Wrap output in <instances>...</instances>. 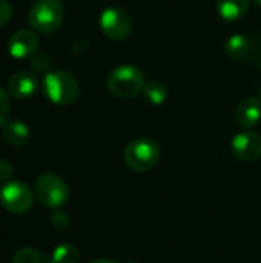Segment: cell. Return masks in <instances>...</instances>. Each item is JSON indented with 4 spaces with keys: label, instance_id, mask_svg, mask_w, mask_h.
<instances>
[{
    "label": "cell",
    "instance_id": "obj_1",
    "mask_svg": "<svg viewBox=\"0 0 261 263\" xmlns=\"http://www.w3.org/2000/svg\"><path fill=\"white\" fill-rule=\"evenodd\" d=\"M108 89L120 99H131L143 91L146 80L140 68L134 65H118L114 68L106 80Z\"/></svg>",
    "mask_w": 261,
    "mask_h": 263
},
{
    "label": "cell",
    "instance_id": "obj_2",
    "mask_svg": "<svg viewBox=\"0 0 261 263\" xmlns=\"http://www.w3.org/2000/svg\"><path fill=\"white\" fill-rule=\"evenodd\" d=\"M43 92L49 102L65 106L71 105L78 96V82L68 71H49L43 79Z\"/></svg>",
    "mask_w": 261,
    "mask_h": 263
},
{
    "label": "cell",
    "instance_id": "obj_3",
    "mask_svg": "<svg viewBox=\"0 0 261 263\" xmlns=\"http://www.w3.org/2000/svg\"><path fill=\"white\" fill-rule=\"evenodd\" d=\"M123 160L129 170L135 173H148L154 170L160 160V146L148 137L135 139L125 148Z\"/></svg>",
    "mask_w": 261,
    "mask_h": 263
},
{
    "label": "cell",
    "instance_id": "obj_4",
    "mask_svg": "<svg viewBox=\"0 0 261 263\" xmlns=\"http://www.w3.org/2000/svg\"><path fill=\"white\" fill-rule=\"evenodd\" d=\"M65 8L60 0H37L28 14V23L32 29L51 34L57 31L63 22Z\"/></svg>",
    "mask_w": 261,
    "mask_h": 263
},
{
    "label": "cell",
    "instance_id": "obj_5",
    "mask_svg": "<svg viewBox=\"0 0 261 263\" xmlns=\"http://www.w3.org/2000/svg\"><path fill=\"white\" fill-rule=\"evenodd\" d=\"M34 193L38 202L51 210L62 208L69 199L68 183L54 173H45L35 179Z\"/></svg>",
    "mask_w": 261,
    "mask_h": 263
},
{
    "label": "cell",
    "instance_id": "obj_6",
    "mask_svg": "<svg viewBox=\"0 0 261 263\" xmlns=\"http://www.w3.org/2000/svg\"><path fill=\"white\" fill-rule=\"evenodd\" d=\"M34 196L22 180H9L0 188V203L11 214H25L32 208Z\"/></svg>",
    "mask_w": 261,
    "mask_h": 263
},
{
    "label": "cell",
    "instance_id": "obj_7",
    "mask_svg": "<svg viewBox=\"0 0 261 263\" xmlns=\"http://www.w3.org/2000/svg\"><path fill=\"white\" fill-rule=\"evenodd\" d=\"M103 34L111 40H126L132 32L131 15L117 6H109L103 9L98 18Z\"/></svg>",
    "mask_w": 261,
    "mask_h": 263
},
{
    "label": "cell",
    "instance_id": "obj_8",
    "mask_svg": "<svg viewBox=\"0 0 261 263\" xmlns=\"http://www.w3.org/2000/svg\"><path fill=\"white\" fill-rule=\"evenodd\" d=\"M231 151L242 162H254L261 156V136L254 131H243L231 142Z\"/></svg>",
    "mask_w": 261,
    "mask_h": 263
},
{
    "label": "cell",
    "instance_id": "obj_9",
    "mask_svg": "<svg viewBox=\"0 0 261 263\" xmlns=\"http://www.w3.org/2000/svg\"><path fill=\"white\" fill-rule=\"evenodd\" d=\"M8 52L14 59H28L32 57L37 52L38 48V37L31 29H18L15 31L8 43H6Z\"/></svg>",
    "mask_w": 261,
    "mask_h": 263
},
{
    "label": "cell",
    "instance_id": "obj_10",
    "mask_svg": "<svg viewBox=\"0 0 261 263\" xmlns=\"http://www.w3.org/2000/svg\"><path fill=\"white\" fill-rule=\"evenodd\" d=\"M38 80L29 71H18L8 79V94L17 100H28L35 94Z\"/></svg>",
    "mask_w": 261,
    "mask_h": 263
},
{
    "label": "cell",
    "instance_id": "obj_11",
    "mask_svg": "<svg viewBox=\"0 0 261 263\" xmlns=\"http://www.w3.org/2000/svg\"><path fill=\"white\" fill-rule=\"evenodd\" d=\"M235 120L242 128H254L261 120V100L255 96L243 99L235 109Z\"/></svg>",
    "mask_w": 261,
    "mask_h": 263
},
{
    "label": "cell",
    "instance_id": "obj_12",
    "mask_svg": "<svg viewBox=\"0 0 261 263\" xmlns=\"http://www.w3.org/2000/svg\"><path fill=\"white\" fill-rule=\"evenodd\" d=\"M29 128L22 120H8L2 126V137L12 146H23L29 140Z\"/></svg>",
    "mask_w": 261,
    "mask_h": 263
},
{
    "label": "cell",
    "instance_id": "obj_13",
    "mask_svg": "<svg viewBox=\"0 0 261 263\" xmlns=\"http://www.w3.org/2000/svg\"><path fill=\"white\" fill-rule=\"evenodd\" d=\"M249 9V0H217V12L226 22H237Z\"/></svg>",
    "mask_w": 261,
    "mask_h": 263
},
{
    "label": "cell",
    "instance_id": "obj_14",
    "mask_svg": "<svg viewBox=\"0 0 261 263\" xmlns=\"http://www.w3.org/2000/svg\"><path fill=\"white\" fill-rule=\"evenodd\" d=\"M249 40L243 34H232L225 42V52L235 60H240L248 55L249 52Z\"/></svg>",
    "mask_w": 261,
    "mask_h": 263
},
{
    "label": "cell",
    "instance_id": "obj_15",
    "mask_svg": "<svg viewBox=\"0 0 261 263\" xmlns=\"http://www.w3.org/2000/svg\"><path fill=\"white\" fill-rule=\"evenodd\" d=\"M143 96L145 99L152 103V105H162L166 102L168 96H169V91L166 88L165 83L158 82V80H151V82H146L145 88H143Z\"/></svg>",
    "mask_w": 261,
    "mask_h": 263
},
{
    "label": "cell",
    "instance_id": "obj_16",
    "mask_svg": "<svg viewBox=\"0 0 261 263\" xmlns=\"http://www.w3.org/2000/svg\"><path fill=\"white\" fill-rule=\"evenodd\" d=\"M12 263H54L51 257H48L45 253L40 250L31 248V247H23L18 248L14 256H12Z\"/></svg>",
    "mask_w": 261,
    "mask_h": 263
},
{
    "label": "cell",
    "instance_id": "obj_17",
    "mask_svg": "<svg viewBox=\"0 0 261 263\" xmlns=\"http://www.w3.org/2000/svg\"><path fill=\"white\" fill-rule=\"evenodd\" d=\"M51 259L54 263H77L78 250L72 243H62L54 248Z\"/></svg>",
    "mask_w": 261,
    "mask_h": 263
},
{
    "label": "cell",
    "instance_id": "obj_18",
    "mask_svg": "<svg viewBox=\"0 0 261 263\" xmlns=\"http://www.w3.org/2000/svg\"><path fill=\"white\" fill-rule=\"evenodd\" d=\"M51 65H52V60L46 52H35L31 57V66L35 72H49Z\"/></svg>",
    "mask_w": 261,
    "mask_h": 263
},
{
    "label": "cell",
    "instance_id": "obj_19",
    "mask_svg": "<svg viewBox=\"0 0 261 263\" xmlns=\"http://www.w3.org/2000/svg\"><path fill=\"white\" fill-rule=\"evenodd\" d=\"M51 225H52V228H55V230H58V231H65V230H68L69 228V223H71V220H69V216L65 213V211H54L52 214H51Z\"/></svg>",
    "mask_w": 261,
    "mask_h": 263
},
{
    "label": "cell",
    "instance_id": "obj_20",
    "mask_svg": "<svg viewBox=\"0 0 261 263\" xmlns=\"http://www.w3.org/2000/svg\"><path fill=\"white\" fill-rule=\"evenodd\" d=\"M9 108H11V103L8 99V92L0 88V128L8 122Z\"/></svg>",
    "mask_w": 261,
    "mask_h": 263
},
{
    "label": "cell",
    "instance_id": "obj_21",
    "mask_svg": "<svg viewBox=\"0 0 261 263\" xmlns=\"http://www.w3.org/2000/svg\"><path fill=\"white\" fill-rule=\"evenodd\" d=\"M12 18V6L6 0H0V28L8 25Z\"/></svg>",
    "mask_w": 261,
    "mask_h": 263
},
{
    "label": "cell",
    "instance_id": "obj_22",
    "mask_svg": "<svg viewBox=\"0 0 261 263\" xmlns=\"http://www.w3.org/2000/svg\"><path fill=\"white\" fill-rule=\"evenodd\" d=\"M12 173H14L12 165H11L8 160L0 159V182H2V183L9 182V180H11V177H12Z\"/></svg>",
    "mask_w": 261,
    "mask_h": 263
},
{
    "label": "cell",
    "instance_id": "obj_23",
    "mask_svg": "<svg viewBox=\"0 0 261 263\" xmlns=\"http://www.w3.org/2000/svg\"><path fill=\"white\" fill-rule=\"evenodd\" d=\"M89 263H118V262L111 260V259H95V260H92V262H89Z\"/></svg>",
    "mask_w": 261,
    "mask_h": 263
},
{
    "label": "cell",
    "instance_id": "obj_24",
    "mask_svg": "<svg viewBox=\"0 0 261 263\" xmlns=\"http://www.w3.org/2000/svg\"><path fill=\"white\" fill-rule=\"evenodd\" d=\"M254 2H255L257 5H260V6H261V0H254Z\"/></svg>",
    "mask_w": 261,
    "mask_h": 263
},
{
    "label": "cell",
    "instance_id": "obj_25",
    "mask_svg": "<svg viewBox=\"0 0 261 263\" xmlns=\"http://www.w3.org/2000/svg\"><path fill=\"white\" fill-rule=\"evenodd\" d=\"M260 100H261V91H260Z\"/></svg>",
    "mask_w": 261,
    "mask_h": 263
}]
</instances>
